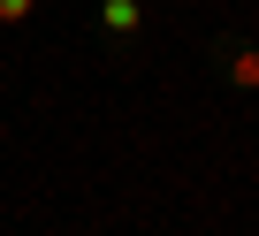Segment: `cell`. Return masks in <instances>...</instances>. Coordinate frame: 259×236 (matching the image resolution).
<instances>
[{"label":"cell","mask_w":259,"mask_h":236,"mask_svg":"<svg viewBox=\"0 0 259 236\" xmlns=\"http://www.w3.org/2000/svg\"><path fill=\"white\" fill-rule=\"evenodd\" d=\"M99 16H107V31H138V0H107Z\"/></svg>","instance_id":"obj_1"},{"label":"cell","mask_w":259,"mask_h":236,"mask_svg":"<svg viewBox=\"0 0 259 236\" xmlns=\"http://www.w3.org/2000/svg\"><path fill=\"white\" fill-rule=\"evenodd\" d=\"M31 8H38V0H0V23H23Z\"/></svg>","instance_id":"obj_2"}]
</instances>
